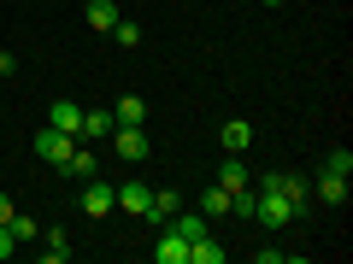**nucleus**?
<instances>
[{"label":"nucleus","mask_w":353,"mask_h":264,"mask_svg":"<svg viewBox=\"0 0 353 264\" xmlns=\"http://www.w3.org/2000/svg\"><path fill=\"white\" fill-rule=\"evenodd\" d=\"M259 200H253V223L259 229H289L294 217H301V206L289 200V194H265V188H253Z\"/></svg>","instance_id":"f257e3e1"},{"label":"nucleus","mask_w":353,"mask_h":264,"mask_svg":"<svg viewBox=\"0 0 353 264\" xmlns=\"http://www.w3.org/2000/svg\"><path fill=\"white\" fill-rule=\"evenodd\" d=\"M253 188H265V194H289V200L306 212V194H312V182H306L301 170H265L259 182H253Z\"/></svg>","instance_id":"f03ea898"},{"label":"nucleus","mask_w":353,"mask_h":264,"mask_svg":"<svg viewBox=\"0 0 353 264\" xmlns=\"http://www.w3.org/2000/svg\"><path fill=\"white\" fill-rule=\"evenodd\" d=\"M106 141H112L118 159H130V164H141V159H148V147H153L148 124H112V135H106Z\"/></svg>","instance_id":"7ed1b4c3"},{"label":"nucleus","mask_w":353,"mask_h":264,"mask_svg":"<svg viewBox=\"0 0 353 264\" xmlns=\"http://www.w3.org/2000/svg\"><path fill=\"white\" fill-rule=\"evenodd\" d=\"M77 206H83V217H106L118 206V188H112V182H101V176H88L83 194H77Z\"/></svg>","instance_id":"20e7f679"},{"label":"nucleus","mask_w":353,"mask_h":264,"mask_svg":"<svg viewBox=\"0 0 353 264\" xmlns=\"http://www.w3.org/2000/svg\"><path fill=\"white\" fill-rule=\"evenodd\" d=\"M36 153H41L48 164H59V170H65V164H71V153H77V135H65V129H41V135H36Z\"/></svg>","instance_id":"39448f33"},{"label":"nucleus","mask_w":353,"mask_h":264,"mask_svg":"<svg viewBox=\"0 0 353 264\" xmlns=\"http://www.w3.org/2000/svg\"><path fill=\"white\" fill-rule=\"evenodd\" d=\"M118 118L106 112V106H83V124H77V141H88V147H101L106 135H112Z\"/></svg>","instance_id":"423d86ee"},{"label":"nucleus","mask_w":353,"mask_h":264,"mask_svg":"<svg viewBox=\"0 0 353 264\" xmlns=\"http://www.w3.org/2000/svg\"><path fill=\"white\" fill-rule=\"evenodd\" d=\"M153 258H159V264H189V241L176 235L171 223H159V241H153Z\"/></svg>","instance_id":"0eeeda50"},{"label":"nucleus","mask_w":353,"mask_h":264,"mask_svg":"<svg viewBox=\"0 0 353 264\" xmlns=\"http://www.w3.org/2000/svg\"><path fill=\"white\" fill-rule=\"evenodd\" d=\"M118 18H124V12H118L112 0H88V6H83V24H88V30H101V36H112Z\"/></svg>","instance_id":"6e6552de"},{"label":"nucleus","mask_w":353,"mask_h":264,"mask_svg":"<svg viewBox=\"0 0 353 264\" xmlns=\"http://www.w3.org/2000/svg\"><path fill=\"white\" fill-rule=\"evenodd\" d=\"M65 176H77V182H88V176H101V153L88 147V141H77L71 164H65Z\"/></svg>","instance_id":"1a4fd4ad"},{"label":"nucleus","mask_w":353,"mask_h":264,"mask_svg":"<svg viewBox=\"0 0 353 264\" xmlns=\"http://www.w3.org/2000/svg\"><path fill=\"white\" fill-rule=\"evenodd\" d=\"M118 206L136 212V217H148L153 212V188H148V182H124V188H118Z\"/></svg>","instance_id":"9d476101"},{"label":"nucleus","mask_w":353,"mask_h":264,"mask_svg":"<svg viewBox=\"0 0 353 264\" xmlns=\"http://www.w3.org/2000/svg\"><path fill=\"white\" fill-rule=\"evenodd\" d=\"M77 124H83V106H77V100H53V106H48V129L77 135Z\"/></svg>","instance_id":"9b49d317"},{"label":"nucleus","mask_w":353,"mask_h":264,"mask_svg":"<svg viewBox=\"0 0 353 264\" xmlns=\"http://www.w3.org/2000/svg\"><path fill=\"white\" fill-rule=\"evenodd\" d=\"M312 194H318L324 206H341V200H347V176H336V170H318Z\"/></svg>","instance_id":"f8f14e48"},{"label":"nucleus","mask_w":353,"mask_h":264,"mask_svg":"<svg viewBox=\"0 0 353 264\" xmlns=\"http://www.w3.org/2000/svg\"><path fill=\"white\" fill-rule=\"evenodd\" d=\"M218 188H230V194H241V188H253V182H248V164H241L236 153H230V159L218 164Z\"/></svg>","instance_id":"ddd939ff"},{"label":"nucleus","mask_w":353,"mask_h":264,"mask_svg":"<svg viewBox=\"0 0 353 264\" xmlns=\"http://www.w3.org/2000/svg\"><path fill=\"white\" fill-rule=\"evenodd\" d=\"M71 235H65V229H48V235H41V258H48V264H65V258H71Z\"/></svg>","instance_id":"4468645a"},{"label":"nucleus","mask_w":353,"mask_h":264,"mask_svg":"<svg viewBox=\"0 0 353 264\" xmlns=\"http://www.w3.org/2000/svg\"><path fill=\"white\" fill-rule=\"evenodd\" d=\"M112 118H118V124H148V100H141V94H118Z\"/></svg>","instance_id":"2eb2a0df"},{"label":"nucleus","mask_w":353,"mask_h":264,"mask_svg":"<svg viewBox=\"0 0 353 264\" xmlns=\"http://www.w3.org/2000/svg\"><path fill=\"white\" fill-rule=\"evenodd\" d=\"M224 258H230V252L218 247L212 235H201V241H189V264H224Z\"/></svg>","instance_id":"dca6fc26"},{"label":"nucleus","mask_w":353,"mask_h":264,"mask_svg":"<svg viewBox=\"0 0 353 264\" xmlns=\"http://www.w3.org/2000/svg\"><path fill=\"white\" fill-rule=\"evenodd\" d=\"M6 229H12V241H18V247H24V241H41V223H36L30 212H12V223H6Z\"/></svg>","instance_id":"f3484780"},{"label":"nucleus","mask_w":353,"mask_h":264,"mask_svg":"<svg viewBox=\"0 0 353 264\" xmlns=\"http://www.w3.org/2000/svg\"><path fill=\"white\" fill-rule=\"evenodd\" d=\"M201 212L206 217H224L230 212V188H218V182H212V188H201Z\"/></svg>","instance_id":"a211bd4d"},{"label":"nucleus","mask_w":353,"mask_h":264,"mask_svg":"<svg viewBox=\"0 0 353 264\" xmlns=\"http://www.w3.org/2000/svg\"><path fill=\"white\" fill-rule=\"evenodd\" d=\"M112 41H118L124 53H136V47H141V24H130V18H118V24H112Z\"/></svg>","instance_id":"6ab92c4d"},{"label":"nucleus","mask_w":353,"mask_h":264,"mask_svg":"<svg viewBox=\"0 0 353 264\" xmlns=\"http://www.w3.org/2000/svg\"><path fill=\"white\" fill-rule=\"evenodd\" d=\"M218 141H224V153H241V147L253 141V129H248V124L236 118V124H224V135H218Z\"/></svg>","instance_id":"aec40b11"},{"label":"nucleus","mask_w":353,"mask_h":264,"mask_svg":"<svg viewBox=\"0 0 353 264\" xmlns=\"http://www.w3.org/2000/svg\"><path fill=\"white\" fill-rule=\"evenodd\" d=\"M324 170H336V176H353V153H347V147L324 153Z\"/></svg>","instance_id":"412c9836"},{"label":"nucleus","mask_w":353,"mask_h":264,"mask_svg":"<svg viewBox=\"0 0 353 264\" xmlns=\"http://www.w3.org/2000/svg\"><path fill=\"white\" fill-rule=\"evenodd\" d=\"M12 247H18V241H12V229L0 223V258H12Z\"/></svg>","instance_id":"4be33fe9"},{"label":"nucleus","mask_w":353,"mask_h":264,"mask_svg":"<svg viewBox=\"0 0 353 264\" xmlns=\"http://www.w3.org/2000/svg\"><path fill=\"white\" fill-rule=\"evenodd\" d=\"M12 71H18V59H12L6 47H0V76H12Z\"/></svg>","instance_id":"5701e85b"},{"label":"nucleus","mask_w":353,"mask_h":264,"mask_svg":"<svg viewBox=\"0 0 353 264\" xmlns=\"http://www.w3.org/2000/svg\"><path fill=\"white\" fill-rule=\"evenodd\" d=\"M0 223H12V194H0Z\"/></svg>","instance_id":"b1692460"},{"label":"nucleus","mask_w":353,"mask_h":264,"mask_svg":"<svg viewBox=\"0 0 353 264\" xmlns=\"http://www.w3.org/2000/svg\"><path fill=\"white\" fill-rule=\"evenodd\" d=\"M259 6H283V0H259Z\"/></svg>","instance_id":"393cba45"}]
</instances>
